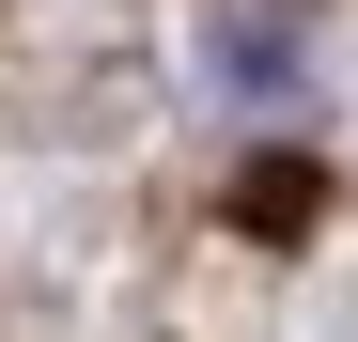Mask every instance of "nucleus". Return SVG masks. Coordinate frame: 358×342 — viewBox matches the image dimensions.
<instances>
[{"instance_id": "nucleus-1", "label": "nucleus", "mask_w": 358, "mask_h": 342, "mask_svg": "<svg viewBox=\"0 0 358 342\" xmlns=\"http://www.w3.org/2000/svg\"><path fill=\"white\" fill-rule=\"evenodd\" d=\"M203 78H218V94H250V109H280L296 78H312V47H296L280 16H218V31H203Z\"/></svg>"}]
</instances>
